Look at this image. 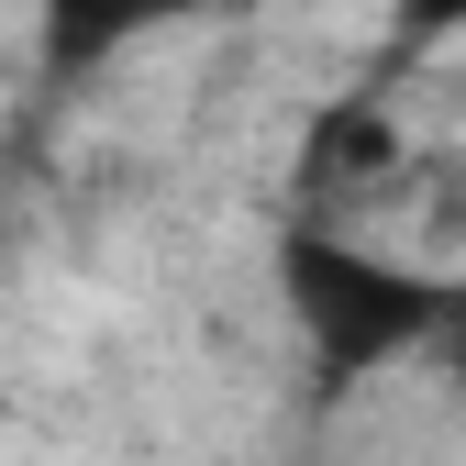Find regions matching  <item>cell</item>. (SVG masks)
Segmentation results:
<instances>
[{
  "mask_svg": "<svg viewBox=\"0 0 466 466\" xmlns=\"http://www.w3.org/2000/svg\"><path fill=\"white\" fill-rule=\"evenodd\" d=\"M389 34H400V56H433V45L466 34V0H400V23H389Z\"/></svg>",
  "mask_w": 466,
  "mask_h": 466,
  "instance_id": "obj_3",
  "label": "cell"
},
{
  "mask_svg": "<svg viewBox=\"0 0 466 466\" xmlns=\"http://www.w3.org/2000/svg\"><path fill=\"white\" fill-rule=\"evenodd\" d=\"M278 311L300 322L311 367L333 389H367L389 367H433L444 333L466 322V278L411 256V245H378L367 222H278Z\"/></svg>",
  "mask_w": 466,
  "mask_h": 466,
  "instance_id": "obj_1",
  "label": "cell"
},
{
  "mask_svg": "<svg viewBox=\"0 0 466 466\" xmlns=\"http://www.w3.org/2000/svg\"><path fill=\"white\" fill-rule=\"evenodd\" d=\"M200 12H211V0H34L45 67H56V78H89V67H111L123 45L178 34V23H200Z\"/></svg>",
  "mask_w": 466,
  "mask_h": 466,
  "instance_id": "obj_2",
  "label": "cell"
}]
</instances>
